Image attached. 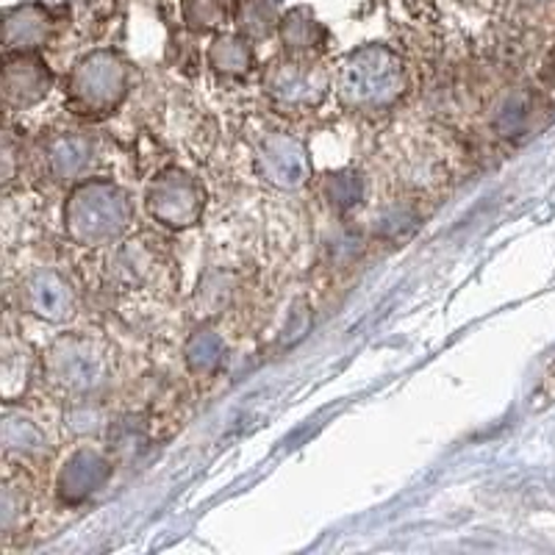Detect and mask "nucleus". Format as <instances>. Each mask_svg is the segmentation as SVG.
<instances>
[{"instance_id": "obj_1", "label": "nucleus", "mask_w": 555, "mask_h": 555, "mask_svg": "<svg viewBox=\"0 0 555 555\" xmlns=\"http://www.w3.org/2000/svg\"><path fill=\"white\" fill-rule=\"evenodd\" d=\"M409 89L405 62L389 44L370 42L347 53L336 73V95L356 114H384L403 101Z\"/></svg>"}, {"instance_id": "obj_2", "label": "nucleus", "mask_w": 555, "mask_h": 555, "mask_svg": "<svg viewBox=\"0 0 555 555\" xmlns=\"http://www.w3.org/2000/svg\"><path fill=\"white\" fill-rule=\"evenodd\" d=\"M42 380L51 386L53 395L78 403V400H95L114 375L112 347L98 336L89 334H62L44 347Z\"/></svg>"}, {"instance_id": "obj_3", "label": "nucleus", "mask_w": 555, "mask_h": 555, "mask_svg": "<svg viewBox=\"0 0 555 555\" xmlns=\"http://www.w3.org/2000/svg\"><path fill=\"white\" fill-rule=\"evenodd\" d=\"M64 234L81 247L112 245L133 222L131 195L108 178H83L64 201Z\"/></svg>"}, {"instance_id": "obj_4", "label": "nucleus", "mask_w": 555, "mask_h": 555, "mask_svg": "<svg viewBox=\"0 0 555 555\" xmlns=\"http://www.w3.org/2000/svg\"><path fill=\"white\" fill-rule=\"evenodd\" d=\"M131 67L117 51H92L78 59L64 78V103L76 117L103 120L126 103Z\"/></svg>"}, {"instance_id": "obj_5", "label": "nucleus", "mask_w": 555, "mask_h": 555, "mask_svg": "<svg viewBox=\"0 0 555 555\" xmlns=\"http://www.w3.org/2000/svg\"><path fill=\"white\" fill-rule=\"evenodd\" d=\"M145 206L147 215L158 225L186 231L201 222L203 208H206V192L192 172L181 170V167H167L147 183Z\"/></svg>"}, {"instance_id": "obj_6", "label": "nucleus", "mask_w": 555, "mask_h": 555, "mask_svg": "<svg viewBox=\"0 0 555 555\" xmlns=\"http://www.w3.org/2000/svg\"><path fill=\"white\" fill-rule=\"evenodd\" d=\"M264 92L272 106L284 112H311L331 92V73L320 62L278 59L264 73Z\"/></svg>"}, {"instance_id": "obj_7", "label": "nucleus", "mask_w": 555, "mask_h": 555, "mask_svg": "<svg viewBox=\"0 0 555 555\" xmlns=\"http://www.w3.org/2000/svg\"><path fill=\"white\" fill-rule=\"evenodd\" d=\"M17 297L26 314L39 322H48V325H64L78 311L76 286L53 267H37L20 278Z\"/></svg>"}, {"instance_id": "obj_8", "label": "nucleus", "mask_w": 555, "mask_h": 555, "mask_svg": "<svg viewBox=\"0 0 555 555\" xmlns=\"http://www.w3.org/2000/svg\"><path fill=\"white\" fill-rule=\"evenodd\" d=\"M256 170L275 190H300L311 176V158L306 151V142L286 131L264 133L256 145Z\"/></svg>"}, {"instance_id": "obj_9", "label": "nucleus", "mask_w": 555, "mask_h": 555, "mask_svg": "<svg viewBox=\"0 0 555 555\" xmlns=\"http://www.w3.org/2000/svg\"><path fill=\"white\" fill-rule=\"evenodd\" d=\"M53 69L39 53H7L3 62V103L9 112L37 106L53 89Z\"/></svg>"}, {"instance_id": "obj_10", "label": "nucleus", "mask_w": 555, "mask_h": 555, "mask_svg": "<svg viewBox=\"0 0 555 555\" xmlns=\"http://www.w3.org/2000/svg\"><path fill=\"white\" fill-rule=\"evenodd\" d=\"M112 478V459L98 448H78L64 459L56 475V494L62 503L81 505L95 498Z\"/></svg>"}, {"instance_id": "obj_11", "label": "nucleus", "mask_w": 555, "mask_h": 555, "mask_svg": "<svg viewBox=\"0 0 555 555\" xmlns=\"http://www.w3.org/2000/svg\"><path fill=\"white\" fill-rule=\"evenodd\" d=\"M92 162H95L92 139L78 131L51 133L42 142V170L53 183L76 186L78 181L87 178Z\"/></svg>"}, {"instance_id": "obj_12", "label": "nucleus", "mask_w": 555, "mask_h": 555, "mask_svg": "<svg viewBox=\"0 0 555 555\" xmlns=\"http://www.w3.org/2000/svg\"><path fill=\"white\" fill-rule=\"evenodd\" d=\"M53 34L51 12L31 0L7 9L3 14V51L7 53H39Z\"/></svg>"}, {"instance_id": "obj_13", "label": "nucleus", "mask_w": 555, "mask_h": 555, "mask_svg": "<svg viewBox=\"0 0 555 555\" xmlns=\"http://www.w3.org/2000/svg\"><path fill=\"white\" fill-rule=\"evenodd\" d=\"M278 37H281V44H284V56L300 59V62H317L325 53V42H328L325 26L306 7H297L292 12L281 14Z\"/></svg>"}, {"instance_id": "obj_14", "label": "nucleus", "mask_w": 555, "mask_h": 555, "mask_svg": "<svg viewBox=\"0 0 555 555\" xmlns=\"http://www.w3.org/2000/svg\"><path fill=\"white\" fill-rule=\"evenodd\" d=\"M256 64L253 42L242 34H217L208 44V67L222 78H245Z\"/></svg>"}, {"instance_id": "obj_15", "label": "nucleus", "mask_w": 555, "mask_h": 555, "mask_svg": "<svg viewBox=\"0 0 555 555\" xmlns=\"http://www.w3.org/2000/svg\"><path fill=\"white\" fill-rule=\"evenodd\" d=\"M234 26L236 34H242L250 42L278 34L281 26V12L272 0H234Z\"/></svg>"}, {"instance_id": "obj_16", "label": "nucleus", "mask_w": 555, "mask_h": 555, "mask_svg": "<svg viewBox=\"0 0 555 555\" xmlns=\"http://www.w3.org/2000/svg\"><path fill=\"white\" fill-rule=\"evenodd\" d=\"M48 439H44V430L39 428L37 420L28 416L26 411H14L9 403L7 414H3V448L7 453H20L31 455L44 450Z\"/></svg>"}, {"instance_id": "obj_17", "label": "nucleus", "mask_w": 555, "mask_h": 555, "mask_svg": "<svg viewBox=\"0 0 555 555\" xmlns=\"http://www.w3.org/2000/svg\"><path fill=\"white\" fill-rule=\"evenodd\" d=\"M186 364L195 375H211L220 370L222 359H225V341L220 339V334L211 328H201L192 334V339L186 341Z\"/></svg>"}, {"instance_id": "obj_18", "label": "nucleus", "mask_w": 555, "mask_h": 555, "mask_svg": "<svg viewBox=\"0 0 555 555\" xmlns=\"http://www.w3.org/2000/svg\"><path fill=\"white\" fill-rule=\"evenodd\" d=\"M322 197L328 201L334 211H353L361 201H364V181L359 172L353 170H339L331 172L322 181Z\"/></svg>"}, {"instance_id": "obj_19", "label": "nucleus", "mask_w": 555, "mask_h": 555, "mask_svg": "<svg viewBox=\"0 0 555 555\" xmlns=\"http://www.w3.org/2000/svg\"><path fill=\"white\" fill-rule=\"evenodd\" d=\"M183 26L192 34H211L228 20L225 0H181Z\"/></svg>"}, {"instance_id": "obj_20", "label": "nucleus", "mask_w": 555, "mask_h": 555, "mask_svg": "<svg viewBox=\"0 0 555 555\" xmlns=\"http://www.w3.org/2000/svg\"><path fill=\"white\" fill-rule=\"evenodd\" d=\"M26 508H28V500L23 489L7 480L3 483V505H0V525H3V533L12 537L17 525H23V517H26Z\"/></svg>"}, {"instance_id": "obj_21", "label": "nucleus", "mask_w": 555, "mask_h": 555, "mask_svg": "<svg viewBox=\"0 0 555 555\" xmlns=\"http://www.w3.org/2000/svg\"><path fill=\"white\" fill-rule=\"evenodd\" d=\"M34 373V364L31 359H28V353L20 347V350H12V347H7V356H3V398H7V403L12 400V391H14V375H20L23 378V386H28V378H31Z\"/></svg>"}, {"instance_id": "obj_22", "label": "nucleus", "mask_w": 555, "mask_h": 555, "mask_svg": "<svg viewBox=\"0 0 555 555\" xmlns=\"http://www.w3.org/2000/svg\"><path fill=\"white\" fill-rule=\"evenodd\" d=\"M542 78H544V83H547V87L555 89V51L550 53L547 59H544V64H542Z\"/></svg>"}, {"instance_id": "obj_23", "label": "nucleus", "mask_w": 555, "mask_h": 555, "mask_svg": "<svg viewBox=\"0 0 555 555\" xmlns=\"http://www.w3.org/2000/svg\"><path fill=\"white\" fill-rule=\"evenodd\" d=\"M459 3H464V0H459Z\"/></svg>"}]
</instances>
